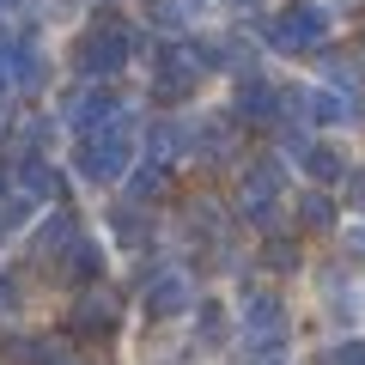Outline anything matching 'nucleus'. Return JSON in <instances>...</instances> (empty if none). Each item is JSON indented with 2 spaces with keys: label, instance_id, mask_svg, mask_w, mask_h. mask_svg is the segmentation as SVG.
I'll return each mask as SVG.
<instances>
[{
  "label": "nucleus",
  "instance_id": "423d86ee",
  "mask_svg": "<svg viewBox=\"0 0 365 365\" xmlns=\"http://www.w3.org/2000/svg\"><path fill=\"white\" fill-rule=\"evenodd\" d=\"M292 158H299V170H304L311 189H329V182L347 177V158H341L335 146H323V140H304V134H292Z\"/></svg>",
  "mask_w": 365,
  "mask_h": 365
},
{
  "label": "nucleus",
  "instance_id": "dca6fc26",
  "mask_svg": "<svg viewBox=\"0 0 365 365\" xmlns=\"http://www.w3.org/2000/svg\"><path fill=\"white\" fill-rule=\"evenodd\" d=\"M182 146H189V134H182L177 122H158V128H146V153H153V165H165V158H177Z\"/></svg>",
  "mask_w": 365,
  "mask_h": 365
},
{
  "label": "nucleus",
  "instance_id": "6ab92c4d",
  "mask_svg": "<svg viewBox=\"0 0 365 365\" xmlns=\"http://www.w3.org/2000/svg\"><path fill=\"white\" fill-rule=\"evenodd\" d=\"M189 146H195V153H207V158H220V153H232V134H225V122H207Z\"/></svg>",
  "mask_w": 365,
  "mask_h": 365
},
{
  "label": "nucleus",
  "instance_id": "4468645a",
  "mask_svg": "<svg viewBox=\"0 0 365 365\" xmlns=\"http://www.w3.org/2000/svg\"><path fill=\"white\" fill-rule=\"evenodd\" d=\"M43 86V55H37V43L19 31L13 37V91H37Z\"/></svg>",
  "mask_w": 365,
  "mask_h": 365
},
{
  "label": "nucleus",
  "instance_id": "aec40b11",
  "mask_svg": "<svg viewBox=\"0 0 365 365\" xmlns=\"http://www.w3.org/2000/svg\"><path fill=\"white\" fill-rule=\"evenodd\" d=\"M110 225H116V237H122V244H140V237H146L140 207H116V213H110Z\"/></svg>",
  "mask_w": 365,
  "mask_h": 365
},
{
  "label": "nucleus",
  "instance_id": "a878e982",
  "mask_svg": "<svg viewBox=\"0 0 365 365\" xmlns=\"http://www.w3.org/2000/svg\"><path fill=\"white\" fill-rule=\"evenodd\" d=\"M0 232H6V220H0Z\"/></svg>",
  "mask_w": 365,
  "mask_h": 365
},
{
  "label": "nucleus",
  "instance_id": "f257e3e1",
  "mask_svg": "<svg viewBox=\"0 0 365 365\" xmlns=\"http://www.w3.org/2000/svg\"><path fill=\"white\" fill-rule=\"evenodd\" d=\"M128 128H134V122L116 116L110 128L79 134V146H73V170H79L86 182H104V189H110V182H122V177L134 170V134H128Z\"/></svg>",
  "mask_w": 365,
  "mask_h": 365
},
{
  "label": "nucleus",
  "instance_id": "f03ea898",
  "mask_svg": "<svg viewBox=\"0 0 365 365\" xmlns=\"http://www.w3.org/2000/svg\"><path fill=\"white\" fill-rule=\"evenodd\" d=\"M201 73H207L201 43H182V37L158 43V55H153V91L165 98V104H182V98L201 86Z\"/></svg>",
  "mask_w": 365,
  "mask_h": 365
},
{
  "label": "nucleus",
  "instance_id": "ddd939ff",
  "mask_svg": "<svg viewBox=\"0 0 365 365\" xmlns=\"http://www.w3.org/2000/svg\"><path fill=\"white\" fill-rule=\"evenodd\" d=\"M73 244H79V220L73 213H49V220L37 225V256H67Z\"/></svg>",
  "mask_w": 365,
  "mask_h": 365
},
{
  "label": "nucleus",
  "instance_id": "4be33fe9",
  "mask_svg": "<svg viewBox=\"0 0 365 365\" xmlns=\"http://www.w3.org/2000/svg\"><path fill=\"white\" fill-rule=\"evenodd\" d=\"M158 189H165V165H146V170H134V201H153Z\"/></svg>",
  "mask_w": 365,
  "mask_h": 365
},
{
  "label": "nucleus",
  "instance_id": "f8f14e48",
  "mask_svg": "<svg viewBox=\"0 0 365 365\" xmlns=\"http://www.w3.org/2000/svg\"><path fill=\"white\" fill-rule=\"evenodd\" d=\"M98 274H104V250L91 244V237H79V244L61 256V280H67V287H79V292H91Z\"/></svg>",
  "mask_w": 365,
  "mask_h": 365
},
{
  "label": "nucleus",
  "instance_id": "7ed1b4c3",
  "mask_svg": "<svg viewBox=\"0 0 365 365\" xmlns=\"http://www.w3.org/2000/svg\"><path fill=\"white\" fill-rule=\"evenodd\" d=\"M128 55H134V25L128 19H98V25L79 37V73L86 79H110V73L128 67Z\"/></svg>",
  "mask_w": 365,
  "mask_h": 365
},
{
  "label": "nucleus",
  "instance_id": "39448f33",
  "mask_svg": "<svg viewBox=\"0 0 365 365\" xmlns=\"http://www.w3.org/2000/svg\"><path fill=\"white\" fill-rule=\"evenodd\" d=\"M244 335L256 341V347H274V341L287 335V304L274 299L268 287H250L244 292Z\"/></svg>",
  "mask_w": 365,
  "mask_h": 365
},
{
  "label": "nucleus",
  "instance_id": "a211bd4d",
  "mask_svg": "<svg viewBox=\"0 0 365 365\" xmlns=\"http://www.w3.org/2000/svg\"><path fill=\"white\" fill-rule=\"evenodd\" d=\"M317 365H365V341H359V335L335 341V347H323V353H317Z\"/></svg>",
  "mask_w": 365,
  "mask_h": 365
},
{
  "label": "nucleus",
  "instance_id": "2eb2a0df",
  "mask_svg": "<svg viewBox=\"0 0 365 365\" xmlns=\"http://www.w3.org/2000/svg\"><path fill=\"white\" fill-rule=\"evenodd\" d=\"M299 225H304V232H329V225H335V201H329V189H304V195H299Z\"/></svg>",
  "mask_w": 365,
  "mask_h": 365
},
{
  "label": "nucleus",
  "instance_id": "412c9836",
  "mask_svg": "<svg viewBox=\"0 0 365 365\" xmlns=\"http://www.w3.org/2000/svg\"><path fill=\"white\" fill-rule=\"evenodd\" d=\"M201 341H207V347L225 341V304H201Z\"/></svg>",
  "mask_w": 365,
  "mask_h": 365
},
{
  "label": "nucleus",
  "instance_id": "6e6552de",
  "mask_svg": "<svg viewBox=\"0 0 365 365\" xmlns=\"http://www.w3.org/2000/svg\"><path fill=\"white\" fill-rule=\"evenodd\" d=\"M280 110H287V91L274 86V79H262V73L237 79V116L244 122H274Z\"/></svg>",
  "mask_w": 365,
  "mask_h": 365
},
{
  "label": "nucleus",
  "instance_id": "9d476101",
  "mask_svg": "<svg viewBox=\"0 0 365 365\" xmlns=\"http://www.w3.org/2000/svg\"><path fill=\"white\" fill-rule=\"evenodd\" d=\"M13 177H19V195H25V201H43V195H61V189H67L61 170H55L43 153H19Z\"/></svg>",
  "mask_w": 365,
  "mask_h": 365
},
{
  "label": "nucleus",
  "instance_id": "0eeeda50",
  "mask_svg": "<svg viewBox=\"0 0 365 365\" xmlns=\"http://www.w3.org/2000/svg\"><path fill=\"white\" fill-rule=\"evenodd\" d=\"M274 195H280V165H274V158H256V165L244 170L237 207H244L250 220H268V213H274Z\"/></svg>",
  "mask_w": 365,
  "mask_h": 365
},
{
  "label": "nucleus",
  "instance_id": "b1692460",
  "mask_svg": "<svg viewBox=\"0 0 365 365\" xmlns=\"http://www.w3.org/2000/svg\"><path fill=\"white\" fill-rule=\"evenodd\" d=\"M31 13V0H0V25H13V19Z\"/></svg>",
  "mask_w": 365,
  "mask_h": 365
},
{
  "label": "nucleus",
  "instance_id": "1a4fd4ad",
  "mask_svg": "<svg viewBox=\"0 0 365 365\" xmlns=\"http://www.w3.org/2000/svg\"><path fill=\"white\" fill-rule=\"evenodd\" d=\"M182 311H189V274H177V268L153 274L146 280V317L165 323V317H182Z\"/></svg>",
  "mask_w": 365,
  "mask_h": 365
},
{
  "label": "nucleus",
  "instance_id": "20e7f679",
  "mask_svg": "<svg viewBox=\"0 0 365 365\" xmlns=\"http://www.w3.org/2000/svg\"><path fill=\"white\" fill-rule=\"evenodd\" d=\"M323 37H329V13L323 6H292V13H280L268 25V43L280 55H304V49H317Z\"/></svg>",
  "mask_w": 365,
  "mask_h": 365
},
{
  "label": "nucleus",
  "instance_id": "f3484780",
  "mask_svg": "<svg viewBox=\"0 0 365 365\" xmlns=\"http://www.w3.org/2000/svg\"><path fill=\"white\" fill-rule=\"evenodd\" d=\"M146 19H153L158 31H182V19H189V0H146Z\"/></svg>",
  "mask_w": 365,
  "mask_h": 365
},
{
  "label": "nucleus",
  "instance_id": "5701e85b",
  "mask_svg": "<svg viewBox=\"0 0 365 365\" xmlns=\"http://www.w3.org/2000/svg\"><path fill=\"white\" fill-rule=\"evenodd\" d=\"M268 262H274V268H292V262H299V250H292L287 237H274V244H268Z\"/></svg>",
  "mask_w": 365,
  "mask_h": 365
},
{
  "label": "nucleus",
  "instance_id": "393cba45",
  "mask_svg": "<svg viewBox=\"0 0 365 365\" xmlns=\"http://www.w3.org/2000/svg\"><path fill=\"white\" fill-rule=\"evenodd\" d=\"M225 6H256V0H225Z\"/></svg>",
  "mask_w": 365,
  "mask_h": 365
},
{
  "label": "nucleus",
  "instance_id": "9b49d317",
  "mask_svg": "<svg viewBox=\"0 0 365 365\" xmlns=\"http://www.w3.org/2000/svg\"><path fill=\"white\" fill-rule=\"evenodd\" d=\"M67 329H73V335H110V329H116V299H110V292H86V299L73 304V317H67Z\"/></svg>",
  "mask_w": 365,
  "mask_h": 365
}]
</instances>
